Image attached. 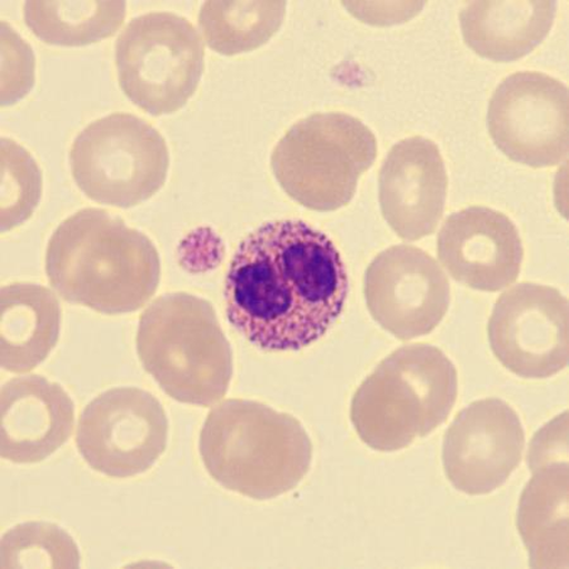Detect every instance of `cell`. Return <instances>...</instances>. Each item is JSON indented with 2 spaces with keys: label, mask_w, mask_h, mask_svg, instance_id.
<instances>
[{
  "label": "cell",
  "mask_w": 569,
  "mask_h": 569,
  "mask_svg": "<svg viewBox=\"0 0 569 569\" xmlns=\"http://www.w3.org/2000/svg\"><path fill=\"white\" fill-rule=\"evenodd\" d=\"M378 158V141L360 119L317 113L284 133L271 156L280 187L316 212H335L353 199L358 180Z\"/></svg>",
  "instance_id": "8992f818"
},
{
  "label": "cell",
  "mask_w": 569,
  "mask_h": 569,
  "mask_svg": "<svg viewBox=\"0 0 569 569\" xmlns=\"http://www.w3.org/2000/svg\"><path fill=\"white\" fill-rule=\"evenodd\" d=\"M136 343L143 369L170 398L208 408L226 397L233 353L209 301L187 292L156 299Z\"/></svg>",
  "instance_id": "5b68a950"
},
{
  "label": "cell",
  "mask_w": 569,
  "mask_h": 569,
  "mask_svg": "<svg viewBox=\"0 0 569 569\" xmlns=\"http://www.w3.org/2000/svg\"><path fill=\"white\" fill-rule=\"evenodd\" d=\"M283 2H208L199 13V29L210 49L220 54L250 52L277 33Z\"/></svg>",
  "instance_id": "44dd1931"
},
{
  "label": "cell",
  "mask_w": 569,
  "mask_h": 569,
  "mask_svg": "<svg viewBox=\"0 0 569 569\" xmlns=\"http://www.w3.org/2000/svg\"><path fill=\"white\" fill-rule=\"evenodd\" d=\"M169 421L150 392L118 388L99 395L81 412L79 453L93 470L128 479L158 462L168 447Z\"/></svg>",
  "instance_id": "9c48e42d"
},
{
  "label": "cell",
  "mask_w": 569,
  "mask_h": 569,
  "mask_svg": "<svg viewBox=\"0 0 569 569\" xmlns=\"http://www.w3.org/2000/svg\"><path fill=\"white\" fill-rule=\"evenodd\" d=\"M555 2H472L460 13L463 40L485 59L511 62L527 57L552 29Z\"/></svg>",
  "instance_id": "e0dca14e"
},
{
  "label": "cell",
  "mask_w": 569,
  "mask_h": 569,
  "mask_svg": "<svg viewBox=\"0 0 569 569\" xmlns=\"http://www.w3.org/2000/svg\"><path fill=\"white\" fill-rule=\"evenodd\" d=\"M73 180L99 204L131 208L158 192L168 178V144L143 119L114 113L90 123L70 152Z\"/></svg>",
  "instance_id": "52a82bcc"
},
{
  "label": "cell",
  "mask_w": 569,
  "mask_h": 569,
  "mask_svg": "<svg viewBox=\"0 0 569 569\" xmlns=\"http://www.w3.org/2000/svg\"><path fill=\"white\" fill-rule=\"evenodd\" d=\"M438 254L456 281L495 292L517 281L525 249L516 224L507 216L471 207L446 220L438 237Z\"/></svg>",
  "instance_id": "5bb4252c"
},
{
  "label": "cell",
  "mask_w": 569,
  "mask_h": 569,
  "mask_svg": "<svg viewBox=\"0 0 569 569\" xmlns=\"http://www.w3.org/2000/svg\"><path fill=\"white\" fill-rule=\"evenodd\" d=\"M76 407L59 383L32 375L2 389V457L20 465L39 463L72 435Z\"/></svg>",
  "instance_id": "2e32d148"
},
{
  "label": "cell",
  "mask_w": 569,
  "mask_h": 569,
  "mask_svg": "<svg viewBox=\"0 0 569 569\" xmlns=\"http://www.w3.org/2000/svg\"><path fill=\"white\" fill-rule=\"evenodd\" d=\"M488 124L510 160L535 169L557 167L568 158V88L546 73H512L491 98Z\"/></svg>",
  "instance_id": "30bf717a"
},
{
  "label": "cell",
  "mask_w": 569,
  "mask_h": 569,
  "mask_svg": "<svg viewBox=\"0 0 569 569\" xmlns=\"http://www.w3.org/2000/svg\"><path fill=\"white\" fill-rule=\"evenodd\" d=\"M46 273L62 299L117 316L151 300L161 263L149 237L107 210L88 208L63 220L52 234Z\"/></svg>",
  "instance_id": "7a4b0ae2"
},
{
  "label": "cell",
  "mask_w": 569,
  "mask_h": 569,
  "mask_svg": "<svg viewBox=\"0 0 569 569\" xmlns=\"http://www.w3.org/2000/svg\"><path fill=\"white\" fill-rule=\"evenodd\" d=\"M457 392L456 367L442 351L425 343L401 347L356 391L351 420L375 451H401L445 423Z\"/></svg>",
  "instance_id": "277c9868"
},
{
  "label": "cell",
  "mask_w": 569,
  "mask_h": 569,
  "mask_svg": "<svg viewBox=\"0 0 569 569\" xmlns=\"http://www.w3.org/2000/svg\"><path fill=\"white\" fill-rule=\"evenodd\" d=\"M363 290L372 318L400 341L433 332L451 301V284L438 262L407 244L376 257L366 271Z\"/></svg>",
  "instance_id": "7c38bea8"
},
{
  "label": "cell",
  "mask_w": 569,
  "mask_h": 569,
  "mask_svg": "<svg viewBox=\"0 0 569 569\" xmlns=\"http://www.w3.org/2000/svg\"><path fill=\"white\" fill-rule=\"evenodd\" d=\"M204 57V44L187 18L169 12L137 17L117 40L119 86L147 113H176L194 96Z\"/></svg>",
  "instance_id": "ba28073f"
},
{
  "label": "cell",
  "mask_w": 569,
  "mask_h": 569,
  "mask_svg": "<svg viewBox=\"0 0 569 569\" xmlns=\"http://www.w3.org/2000/svg\"><path fill=\"white\" fill-rule=\"evenodd\" d=\"M126 8L124 2H27L24 21L46 43L86 46L113 36Z\"/></svg>",
  "instance_id": "ffe728a7"
},
{
  "label": "cell",
  "mask_w": 569,
  "mask_h": 569,
  "mask_svg": "<svg viewBox=\"0 0 569 569\" xmlns=\"http://www.w3.org/2000/svg\"><path fill=\"white\" fill-rule=\"evenodd\" d=\"M526 435L517 411L499 399L471 403L456 417L443 442L448 480L471 497L501 488L525 453Z\"/></svg>",
  "instance_id": "4fadbf2b"
},
{
  "label": "cell",
  "mask_w": 569,
  "mask_h": 569,
  "mask_svg": "<svg viewBox=\"0 0 569 569\" xmlns=\"http://www.w3.org/2000/svg\"><path fill=\"white\" fill-rule=\"evenodd\" d=\"M492 352L522 379H547L568 365V300L553 288L522 282L503 292L489 321Z\"/></svg>",
  "instance_id": "8fae6325"
},
{
  "label": "cell",
  "mask_w": 569,
  "mask_h": 569,
  "mask_svg": "<svg viewBox=\"0 0 569 569\" xmlns=\"http://www.w3.org/2000/svg\"><path fill=\"white\" fill-rule=\"evenodd\" d=\"M2 568H78L80 555L76 541L58 526L27 522L3 537Z\"/></svg>",
  "instance_id": "7402d4cb"
},
{
  "label": "cell",
  "mask_w": 569,
  "mask_h": 569,
  "mask_svg": "<svg viewBox=\"0 0 569 569\" xmlns=\"http://www.w3.org/2000/svg\"><path fill=\"white\" fill-rule=\"evenodd\" d=\"M381 212L403 241L436 232L447 198V171L438 146L426 137L395 144L380 171Z\"/></svg>",
  "instance_id": "9a60e30c"
},
{
  "label": "cell",
  "mask_w": 569,
  "mask_h": 569,
  "mask_svg": "<svg viewBox=\"0 0 569 569\" xmlns=\"http://www.w3.org/2000/svg\"><path fill=\"white\" fill-rule=\"evenodd\" d=\"M42 194L39 164L23 147L2 140V231L21 226L33 214Z\"/></svg>",
  "instance_id": "603a6c76"
},
{
  "label": "cell",
  "mask_w": 569,
  "mask_h": 569,
  "mask_svg": "<svg viewBox=\"0 0 569 569\" xmlns=\"http://www.w3.org/2000/svg\"><path fill=\"white\" fill-rule=\"evenodd\" d=\"M533 480L522 493L518 525L531 557V566L550 567V559L562 558L567 565V461L548 462L531 455ZM556 566L557 561H556Z\"/></svg>",
  "instance_id": "d6986e66"
},
{
  "label": "cell",
  "mask_w": 569,
  "mask_h": 569,
  "mask_svg": "<svg viewBox=\"0 0 569 569\" xmlns=\"http://www.w3.org/2000/svg\"><path fill=\"white\" fill-rule=\"evenodd\" d=\"M60 326V305L51 290L29 282L7 284L0 306L3 369L13 373L36 369L57 346Z\"/></svg>",
  "instance_id": "ac0fdd59"
},
{
  "label": "cell",
  "mask_w": 569,
  "mask_h": 569,
  "mask_svg": "<svg viewBox=\"0 0 569 569\" xmlns=\"http://www.w3.org/2000/svg\"><path fill=\"white\" fill-rule=\"evenodd\" d=\"M348 277L330 238L302 220H274L244 238L226 278L227 317L268 352L300 351L341 316Z\"/></svg>",
  "instance_id": "6da1fadb"
},
{
  "label": "cell",
  "mask_w": 569,
  "mask_h": 569,
  "mask_svg": "<svg viewBox=\"0 0 569 569\" xmlns=\"http://www.w3.org/2000/svg\"><path fill=\"white\" fill-rule=\"evenodd\" d=\"M199 452L219 485L253 500L296 489L313 461V445L298 419L241 399L220 402L209 412Z\"/></svg>",
  "instance_id": "3957f363"
}]
</instances>
